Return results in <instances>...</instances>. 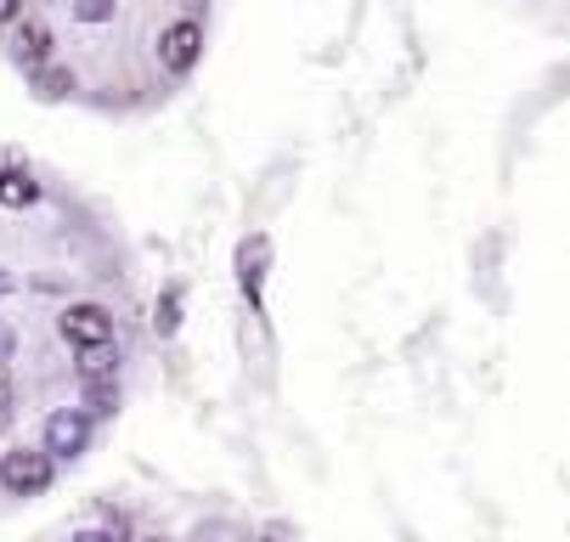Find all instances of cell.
I'll use <instances>...</instances> for the list:
<instances>
[{"instance_id":"3957f363","label":"cell","mask_w":570,"mask_h":542,"mask_svg":"<svg viewBox=\"0 0 570 542\" xmlns=\"http://www.w3.org/2000/svg\"><path fill=\"white\" fill-rule=\"evenodd\" d=\"M86 441H91V418L86 413H73V407L51 413V424H46V457H79V452H86Z\"/></svg>"},{"instance_id":"277c9868","label":"cell","mask_w":570,"mask_h":542,"mask_svg":"<svg viewBox=\"0 0 570 542\" xmlns=\"http://www.w3.org/2000/svg\"><path fill=\"white\" fill-rule=\"evenodd\" d=\"M198 51H204V29H198L193 18L170 23V29H165V40H158V57H165V68H170V73H187V68L198 62Z\"/></svg>"},{"instance_id":"9c48e42d","label":"cell","mask_w":570,"mask_h":542,"mask_svg":"<svg viewBox=\"0 0 570 542\" xmlns=\"http://www.w3.org/2000/svg\"><path fill=\"white\" fill-rule=\"evenodd\" d=\"M114 362H119V356H114V345H91V351H86V362H79V373H86V378H108V373H114Z\"/></svg>"},{"instance_id":"e0dca14e","label":"cell","mask_w":570,"mask_h":542,"mask_svg":"<svg viewBox=\"0 0 570 542\" xmlns=\"http://www.w3.org/2000/svg\"><path fill=\"white\" fill-rule=\"evenodd\" d=\"M147 542H165V536H147Z\"/></svg>"},{"instance_id":"9a60e30c","label":"cell","mask_w":570,"mask_h":542,"mask_svg":"<svg viewBox=\"0 0 570 542\" xmlns=\"http://www.w3.org/2000/svg\"><path fill=\"white\" fill-rule=\"evenodd\" d=\"M18 7H23V0H0V23H7V18H18Z\"/></svg>"},{"instance_id":"2e32d148","label":"cell","mask_w":570,"mask_h":542,"mask_svg":"<svg viewBox=\"0 0 570 542\" xmlns=\"http://www.w3.org/2000/svg\"><path fill=\"white\" fill-rule=\"evenodd\" d=\"M73 542H114V536H108V531H79Z\"/></svg>"},{"instance_id":"8992f818","label":"cell","mask_w":570,"mask_h":542,"mask_svg":"<svg viewBox=\"0 0 570 542\" xmlns=\"http://www.w3.org/2000/svg\"><path fill=\"white\" fill-rule=\"evenodd\" d=\"M40 198V187L23 170H0V209H29Z\"/></svg>"},{"instance_id":"7c38bea8","label":"cell","mask_w":570,"mask_h":542,"mask_svg":"<svg viewBox=\"0 0 570 542\" xmlns=\"http://www.w3.org/2000/svg\"><path fill=\"white\" fill-rule=\"evenodd\" d=\"M18 356V334H12V323L0 317V373H7V362Z\"/></svg>"},{"instance_id":"ac0fdd59","label":"cell","mask_w":570,"mask_h":542,"mask_svg":"<svg viewBox=\"0 0 570 542\" xmlns=\"http://www.w3.org/2000/svg\"><path fill=\"white\" fill-rule=\"evenodd\" d=\"M272 542H283V536H272Z\"/></svg>"},{"instance_id":"6da1fadb","label":"cell","mask_w":570,"mask_h":542,"mask_svg":"<svg viewBox=\"0 0 570 542\" xmlns=\"http://www.w3.org/2000/svg\"><path fill=\"white\" fill-rule=\"evenodd\" d=\"M0 486H7L12 497H40L51 486V457L29 452V446L7 452V457H0Z\"/></svg>"},{"instance_id":"8fae6325","label":"cell","mask_w":570,"mask_h":542,"mask_svg":"<svg viewBox=\"0 0 570 542\" xmlns=\"http://www.w3.org/2000/svg\"><path fill=\"white\" fill-rule=\"evenodd\" d=\"M73 18H86V23H108V18H114V0H73Z\"/></svg>"},{"instance_id":"7a4b0ae2","label":"cell","mask_w":570,"mask_h":542,"mask_svg":"<svg viewBox=\"0 0 570 542\" xmlns=\"http://www.w3.org/2000/svg\"><path fill=\"white\" fill-rule=\"evenodd\" d=\"M62 339L73 351H91V345H114V317L102 305H68L62 312Z\"/></svg>"},{"instance_id":"5bb4252c","label":"cell","mask_w":570,"mask_h":542,"mask_svg":"<svg viewBox=\"0 0 570 542\" xmlns=\"http://www.w3.org/2000/svg\"><path fill=\"white\" fill-rule=\"evenodd\" d=\"M12 402H18V396H12V384H7V378H0V430H7V424H12Z\"/></svg>"},{"instance_id":"5b68a950","label":"cell","mask_w":570,"mask_h":542,"mask_svg":"<svg viewBox=\"0 0 570 542\" xmlns=\"http://www.w3.org/2000/svg\"><path fill=\"white\" fill-rule=\"evenodd\" d=\"M237 283H243V294L261 305V283H266V238H249V244L237 249Z\"/></svg>"},{"instance_id":"ba28073f","label":"cell","mask_w":570,"mask_h":542,"mask_svg":"<svg viewBox=\"0 0 570 542\" xmlns=\"http://www.w3.org/2000/svg\"><path fill=\"white\" fill-rule=\"evenodd\" d=\"M86 402H91V413H119V384L114 378H91L86 384Z\"/></svg>"},{"instance_id":"4fadbf2b","label":"cell","mask_w":570,"mask_h":542,"mask_svg":"<svg viewBox=\"0 0 570 542\" xmlns=\"http://www.w3.org/2000/svg\"><path fill=\"white\" fill-rule=\"evenodd\" d=\"M40 86H46V97H62V91H68L73 80H68L62 68H46V73H40Z\"/></svg>"},{"instance_id":"52a82bcc","label":"cell","mask_w":570,"mask_h":542,"mask_svg":"<svg viewBox=\"0 0 570 542\" xmlns=\"http://www.w3.org/2000/svg\"><path fill=\"white\" fill-rule=\"evenodd\" d=\"M18 46H23L29 62H46V51H51V29H46V23H23V29H18Z\"/></svg>"},{"instance_id":"30bf717a","label":"cell","mask_w":570,"mask_h":542,"mask_svg":"<svg viewBox=\"0 0 570 542\" xmlns=\"http://www.w3.org/2000/svg\"><path fill=\"white\" fill-rule=\"evenodd\" d=\"M153 328H158V334H176V328H181V294H165V299H158Z\"/></svg>"}]
</instances>
